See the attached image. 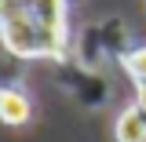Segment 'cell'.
Returning <instances> with one entry per match:
<instances>
[{
  "label": "cell",
  "mask_w": 146,
  "mask_h": 142,
  "mask_svg": "<svg viewBox=\"0 0 146 142\" xmlns=\"http://www.w3.org/2000/svg\"><path fill=\"white\" fill-rule=\"evenodd\" d=\"M0 40L18 58L66 51V0H0Z\"/></svg>",
  "instance_id": "obj_1"
},
{
  "label": "cell",
  "mask_w": 146,
  "mask_h": 142,
  "mask_svg": "<svg viewBox=\"0 0 146 142\" xmlns=\"http://www.w3.org/2000/svg\"><path fill=\"white\" fill-rule=\"evenodd\" d=\"M0 120L4 124H26L29 120V102L18 91H0Z\"/></svg>",
  "instance_id": "obj_3"
},
{
  "label": "cell",
  "mask_w": 146,
  "mask_h": 142,
  "mask_svg": "<svg viewBox=\"0 0 146 142\" xmlns=\"http://www.w3.org/2000/svg\"><path fill=\"white\" fill-rule=\"evenodd\" d=\"M117 142H146V113L139 106L121 113V120H117Z\"/></svg>",
  "instance_id": "obj_2"
},
{
  "label": "cell",
  "mask_w": 146,
  "mask_h": 142,
  "mask_svg": "<svg viewBox=\"0 0 146 142\" xmlns=\"http://www.w3.org/2000/svg\"><path fill=\"white\" fill-rule=\"evenodd\" d=\"M128 73H131L139 84H146V48H139V51L128 55Z\"/></svg>",
  "instance_id": "obj_4"
}]
</instances>
